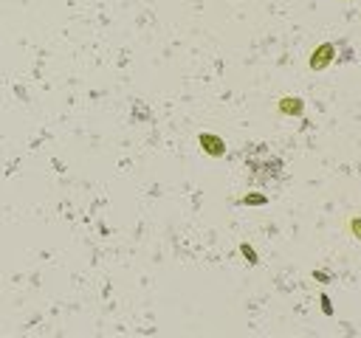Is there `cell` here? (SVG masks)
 Instances as JSON below:
<instances>
[{
    "mask_svg": "<svg viewBox=\"0 0 361 338\" xmlns=\"http://www.w3.org/2000/svg\"><path fill=\"white\" fill-rule=\"evenodd\" d=\"M243 254L248 257V262H257V254H254V251H251L248 245H243Z\"/></svg>",
    "mask_w": 361,
    "mask_h": 338,
    "instance_id": "obj_1",
    "label": "cell"
}]
</instances>
